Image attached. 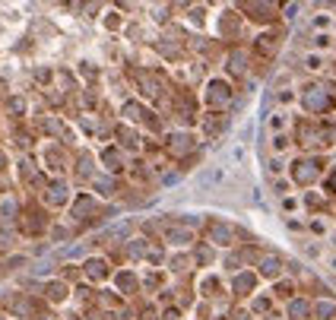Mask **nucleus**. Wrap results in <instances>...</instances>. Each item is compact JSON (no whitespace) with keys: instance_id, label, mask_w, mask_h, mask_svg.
<instances>
[{"instance_id":"1","label":"nucleus","mask_w":336,"mask_h":320,"mask_svg":"<svg viewBox=\"0 0 336 320\" xmlns=\"http://www.w3.org/2000/svg\"><path fill=\"white\" fill-rule=\"evenodd\" d=\"M301 105H305V111H311V114H324V111H330L336 105V95L327 83H311L301 92Z\"/></svg>"},{"instance_id":"2","label":"nucleus","mask_w":336,"mask_h":320,"mask_svg":"<svg viewBox=\"0 0 336 320\" xmlns=\"http://www.w3.org/2000/svg\"><path fill=\"white\" fill-rule=\"evenodd\" d=\"M321 168H324L321 159H314V155H305V159L292 162V181H295V184H311V181L321 178Z\"/></svg>"},{"instance_id":"3","label":"nucleus","mask_w":336,"mask_h":320,"mask_svg":"<svg viewBox=\"0 0 336 320\" xmlns=\"http://www.w3.org/2000/svg\"><path fill=\"white\" fill-rule=\"evenodd\" d=\"M231 102V86L225 80H213L206 86V105L210 108H225Z\"/></svg>"},{"instance_id":"4","label":"nucleus","mask_w":336,"mask_h":320,"mask_svg":"<svg viewBox=\"0 0 336 320\" xmlns=\"http://www.w3.org/2000/svg\"><path fill=\"white\" fill-rule=\"evenodd\" d=\"M206 235H210V241L213 244H222V247H228V244H235V235L238 231L228 225V222H210V231H206Z\"/></svg>"},{"instance_id":"5","label":"nucleus","mask_w":336,"mask_h":320,"mask_svg":"<svg viewBox=\"0 0 336 320\" xmlns=\"http://www.w3.org/2000/svg\"><path fill=\"white\" fill-rule=\"evenodd\" d=\"M83 270H86V279H92V282H105V279H108V263H105V260H99V257L86 260V263H83Z\"/></svg>"},{"instance_id":"6","label":"nucleus","mask_w":336,"mask_h":320,"mask_svg":"<svg viewBox=\"0 0 336 320\" xmlns=\"http://www.w3.org/2000/svg\"><path fill=\"white\" fill-rule=\"evenodd\" d=\"M168 149L175 152V155L194 152V136H191V133H171V136H168Z\"/></svg>"},{"instance_id":"7","label":"nucleus","mask_w":336,"mask_h":320,"mask_svg":"<svg viewBox=\"0 0 336 320\" xmlns=\"http://www.w3.org/2000/svg\"><path fill=\"white\" fill-rule=\"evenodd\" d=\"M257 270H260V276H266V279H279V273H282V260L279 257H263L260 263H257Z\"/></svg>"},{"instance_id":"8","label":"nucleus","mask_w":336,"mask_h":320,"mask_svg":"<svg viewBox=\"0 0 336 320\" xmlns=\"http://www.w3.org/2000/svg\"><path fill=\"white\" fill-rule=\"evenodd\" d=\"M311 311H314V305H311V301H305V298H292L289 301V317L292 320H308V317H311Z\"/></svg>"},{"instance_id":"9","label":"nucleus","mask_w":336,"mask_h":320,"mask_svg":"<svg viewBox=\"0 0 336 320\" xmlns=\"http://www.w3.org/2000/svg\"><path fill=\"white\" fill-rule=\"evenodd\" d=\"M276 48H279V35H273V32H270V35H260V38H257V45H254V51L260 57H273V54H276Z\"/></svg>"},{"instance_id":"10","label":"nucleus","mask_w":336,"mask_h":320,"mask_svg":"<svg viewBox=\"0 0 336 320\" xmlns=\"http://www.w3.org/2000/svg\"><path fill=\"white\" fill-rule=\"evenodd\" d=\"M244 13H254L251 19H260V22H266V19H273L276 6H273V3H244Z\"/></svg>"},{"instance_id":"11","label":"nucleus","mask_w":336,"mask_h":320,"mask_svg":"<svg viewBox=\"0 0 336 320\" xmlns=\"http://www.w3.org/2000/svg\"><path fill=\"white\" fill-rule=\"evenodd\" d=\"M45 203L64 206V203H67V187H64V184H51V187L45 190Z\"/></svg>"},{"instance_id":"12","label":"nucleus","mask_w":336,"mask_h":320,"mask_svg":"<svg viewBox=\"0 0 336 320\" xmlns=\"http://www.w3.org/2000/svg\"><path fill=\"white\" fill-rule=\"evenodd\" d=\"M219 181H222V168H206V171H200V178H197V187L206 190V187L219 184Z\"/></svg>"},{"instance_id":"13","label":"nucleus","mask_w":336,"mask_h":320,"mask_svg":"<svg viewBox=\"0 0 336 320\" xmlns=\"http://www.w3.org/2000/svg\"><path fill=\"white\" fill-rule=\"evenodd\" d=\"M165 241H168V244H191V241H194V231H191V228H171L168 235H165Z\"/></svg>"},{"instance_id":"14","label":"nucleus","mask_w":336,"mask_h":320,"mask_svg":"<svg viewBox=\"0 0 336 320\" xmlns=\"http://www.w3.org/2000/svg\"><path fill=\"white\" fill-rule=\"evenodd\" d=\"M254 273H241L235 276V295H247V292H254Z\"/></svg>"},{"instance_id":"15","label":"nucleus","mask_w":336,"mask_h":320,"mask_svg":"<svg viewBox=\"0 0 336 320\" xmlns=\"http://www.w3.org/2000/svg\"><path fill=\"white\" fill-rule=\"evenodd\" d=\"M311 314H314L317 320H333V317H336V305H333V301H317Z\"/></svg>"},{"instance_id":"16","label":"nucleus","mask_w":336,"mask_h":320,"mask_svg":"<svg viewBox=\"0 0 336 320\" xmlns=\"http://www.w3.org/2000/svg\"><path fill=\"white\" fill-rule=\"evenodd\" d=\"M244 67H247V54H244V51H231V54H228V70L231 73H244Z\"/></svg>"},{"instance_id":"17","label":"nucleus","mask_w":336,"mask_h":320,"mask_svg":"<svg viewBox=\"0 0 336 320\" xmlns=\"http://www.w3.org/2000/svg\"><path fill=\"white\" fill-rule=\"evenodd\" d=\"M203 127H206V133H210V136H219L222 127H225V117H222V114H206Z\"/></svg>"},{"instance_id":"18","label":"nucleus","mask_w":336,"mask_h":320,"mask_svg":"<svg viewBox=\"0 0 336 320\" xmlns=\"http://www.w3.org/2000/svg\"><path fill=\"white\" fill-rule=\"evenodd\" d=\"M45 295L54 301V305H60V301L67 298V285H64V282H51L48 289H45Z\"/></svg>"},{"instance_id":"19","label":"nucleus","mask_w":336,"mask_h":320,"mask_svg":"<svg viewBox=\"0 0 336 320\" xmlns=\"http://www.w3.org/2000/svg\"><path fill=\"white\" fill-rule=\"evenodd\" d=\"M117 285H120V289H127V292H133L136 279H133V276H117Z\"/></svg>"},{"instance_id":"20","label":"nucleus","mask_w":336,"mask_h":320,"mask_svg":"<svg viewBox=\"0 0 336 320\" xmlns=\"http://www.w3.org/2000/svg\"><path fill=\"white\" fill-rule=\"evenodd\" d=\"M276 295L279 298H292V282H279L276 285Z\"/></svg>"},{"instance_id":"21","label":"nucleus","mask_w":336,"mask_h":320,"mask_svg":"<svg viewBox=\"0 0 336 320\" xmlns=\"http://www.w3.org/2000/svg\"><path fill=\"white\" fill-rule=\"evenodd\" d=\"M286 146H289V136H286V133H279L276 140H273V149H276V152H282Z\"/></svg>"},{"instance_id":"22","label":"nucleus","mask_w":336,"mask_h":320,"mask_svg":"<svg viewBox=\"0 0 336 320\" xmlns=\"http://www.w3.org/2000/svg\"><path fill=\"white\" fill-rule=\"evenodd\" d=\"M330 41H333L330 35H317V38H314V45H317V48H327V45H330Z\"/></svg>"},{"instance_id":"23","label":"nucleus","mask_w":336,"mask_h":320,"mask_svg":"<svg viewBox=\"0 0 336 320\" xmlns=\"http://www.w3.org/2000/svg\"><path fill=\"white\" fill-rule=\"evenodd\" d=\"M314 25H317V29H324V25H330V16H317V19H314Z\"/></svg>"},{"instance_id":"24","label":"nucleus","mask_w":336,"mask_h":320,"mask_svg":"<svg viewBox=\"0 0 336 320\" xmlns=\"http://www.w3.org/2000/svg\"><path fill=\"white\" fill-rule=\"evenodd\" d=\"M254 308H257V311H270V298H260V301H257Z\"/></svg>"},{"instance_id":"25","label":"nucleus","mask_w":336,"mask_h":320,"mask_svg":"<svg viewBox=\"0 0 336 320\" xmlns=\"http://www.w3.org/2000/svg\"><path fill=\"white\" fill-rule=\"evenodd\" d=\"M327 190H330V194H336V171L330 175V181H327Z\"/></svg>"}]
</instances>
